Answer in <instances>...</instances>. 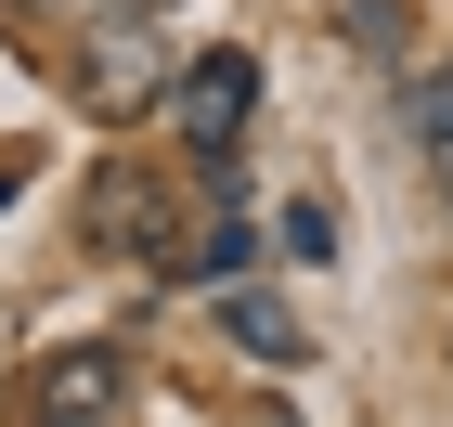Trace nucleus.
I'll return each instance as SVG.
<instances>
[{
	"label": "nucleus",
	"instance_id": "nucleus-9",
	"mask_svg": "<svg viewBox=\"0 0 453 427\" xmlns=\"http://www.w3.org/2000/svg\"><path fill=\"white\" fill-rule=\"evenodd\" d=\"M285 247H298V259H337V220H324V194H285Z\"/></svg>",
	"mask_w": 453,
	"mask_h": 427
},
{
	"label": "nucleus",
	"instance_id": "nucleus-1",
	"mask_svg": "<svg viewBox=\"0 0 453 427\" xmlns=\"http://www.w3.org/2000/svg\"><path fill=\"white\" fill-rule=\"evenodd\" d=\"M169 78H181V52L142 27V13H91V39H78V104L104 117V130L156 117V104H169Z\"/></svg>",
	"mask_w": 453,
	"mask_h": 427
},
{
	"label": "nucleus",
	"instance_id": "nucleus-2",
	"mask_svg": "<svg viewBox=\"0 0 453 427\" xmlns=\"http://www.w3.org/2000/svg\"><path fill=\"white\" fill-rule=\"evenodd\" d=\"M246 104H259V52H234V39H220V52H195V65L169 78V117H181V142H195L208 169L246 142Z\"/></svg>",
	"mask_w": 453,
	"mask_h": 427
},
{
	"label": "nucleus",
	"instance_id": "nucleus-10",
	"mask_svg": "<svg viewBox=\"0 0 453 427\" xmlns=\"http://www.w3.org/2000/svg\"><path fill=\"white\" fill-rule=\"evenodd\" d=\"M0 194H27V156H13V142H0Z\"/></svg>",
	"mask_w": 453,
	"mask_h": 427
},
{
	"label": "nucleus",
	"instance_id": "nucleus-4",
	"mask_svg": "<svg viewBox=\"0 0 453 427\" xmlns=\"http://www.w3.org/2000/svg\"><path fill=\"white\" fill-rule=\"evenodd\" d=\"M91 247L104 259H156V272H181V220H169V194L142 169H104L91 181Z\"/></svg>",
	"mask_w": 453,
	"mask_h": 427
},
{
	"label": "nucleus",
	"instance_id": "nucleus-6",
	"mask_svg": "<svg viewBox=\"0 0 453 427\" xmlns=\"http://www.w3.org/2000/svg\"><path fill=\"white\" fill-rule=\"evenodd\" d=\"M246 247H259V220L220 208V220H195V233H181V272H195V285H234V272H246Z\"/></svg>",
	"mask_w": 453,
	"mask_h": 427
},
{
	"label": "nucleus",
	"instance_id": "nucleus-11",
	"mask_svg": "<svg viewBox=\"0 0 453 427\" xmlns=\"http://www.w3.org/2000/svg\"><path fill=\"white\" fill-rule=\"evenodd\" d=\"M78 13H156V0H78Z\"/></svg>",
	"mask_w": 453,
	"mask_h": 427
},
{
	"label": "nucleus",
	"instance_id": "nucleus-8",
	"mask_svg": "<svg viewBox=\"0 0 453 427\" xmlns=\"http://www.w3.org/2000/svg\"><path fill=\"white\" fill-rule=\"evenodd\" d=\"M415 156H427V181H441V208H453V65L415 91Z\"/></svg>",
	"mask_w": 453,
	"mask_h": 427
},
{
	"label": "nucleus",
	"instance_id": "nucleus-7",
	"mask_svg": "<svg viewBox=\"0 0 453 427\" xmlns=\"http://www.w3.org/2000/svg\"><path fill=\"white\" fill-rule=\"evenodd\" d=\"M337 27H349L363 65H402V52H415V0H337Z\"/></svg>",
	"mask_w": 453,
	"mask_h": 427
},
{
	"label": "nucleus",
	"instance_id": "nucleus-3",
	"mask_svg": "<svg viewBox=\"0 0 453 427\" xmlns=\"http://www.w3.org/2000/svg\"><path fill=\"white\" fill-rule=\"evenodd\" d=\"M13 415H27V427H117V415H130V362H117L104 337H91V350H52Z\"/></svg>",
	"mask_w": 453,
	"mask_h": 427
},
{
	"label": "nucleus",
	"instance_id": "nucleus-5",
	"mask_svg": "<svg viewBox=\"0 0 453 427\" xmlns=\"http://www.w3.org/2000/svg\"><path fill=\"white\" fill-rule=\"evenodd\" d=\"M220 337H234L246 362H285V376H298V362H311V324L285 311L273 285H220Z\"/></svg>",
	"mask_w": 453,
	"mask_h": 427
}]
</instances>
